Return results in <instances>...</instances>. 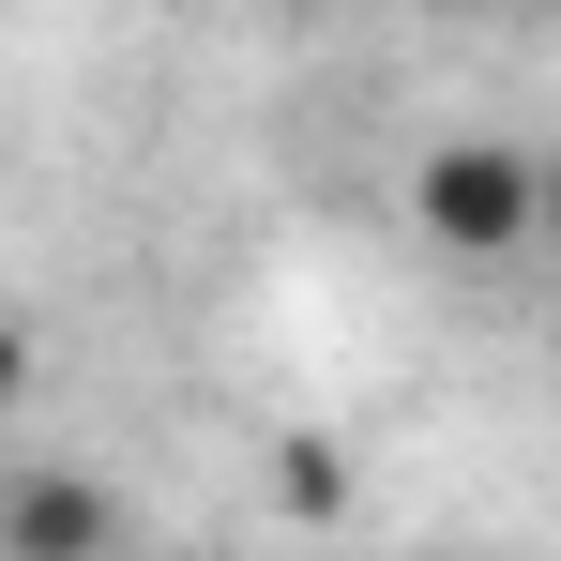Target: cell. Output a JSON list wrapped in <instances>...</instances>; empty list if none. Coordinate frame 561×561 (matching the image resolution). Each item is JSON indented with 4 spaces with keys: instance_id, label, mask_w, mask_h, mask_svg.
Returning <instances> with one entry per match:
<instances>
[{
    "instance_id": "277c9868",
    "label": "cell",
    "mask_w": 561,
    "mask_h": 561,
    "mask_svg": "<svg viewBox=\"0 0 561 561\" xmlns=\"http://www.w3.org/2000/svg\"><path fill=\"white\" fill-rule=\"evenodd\" d=\"M15 379H31V334H15V319H0V410H15Z\"/></svg>"
},
{
    "instance_id": "3957f363",
    "label": "cell",
    "mask_w": 561,
    "mask_h": 561,
    "mask_svg": "<svg viewBox=\"0 0 561 561\" xmlns=\"http://www.w3.org/2000/svg\"><path fill=\"white\" fill-rule=\"evenodd\" d=\"M274 501H288V516H334V501H350V470H334V456H288Z\"/></svg>"
},
{
    "instance_id": "7a4b0ae2",
    "label": "cell",
    "mask_w": 561,
    "mask_h": 561,
    "mask_svg": "<svg viewBox=\"0 0 561 561\" xmlns=\"http://www.w3.org/2000/svg\"><path fill=\"white\" fill-rule=\"evenodd\" d=\"M0 547H31V561H77V547H122V501H106L92 470H31V485L0 501Z\"/></svg>"
},
{
    "instance_id": "6da1fadb",
    "label": "cell",
    "mask_w": 561,
    "mask_h": 561,
    "mask_svg": "<svg viewBox=\"0 0 561 561\" xmlns=\"http://www.w3.org/2000/svg\"><path fill=\"white\" fill-rule=\"evenodd\" d=\"M410 213H425L440 259H516V243L547 228V168H531L516 137H456V152L410 168Z\"/></svg>"
}]
</instances>
